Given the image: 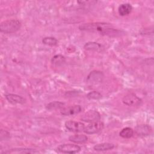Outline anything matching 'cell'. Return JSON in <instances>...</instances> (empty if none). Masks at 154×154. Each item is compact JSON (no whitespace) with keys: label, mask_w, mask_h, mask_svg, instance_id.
<instances>
[{"label":"cell","mask_w":154,"mask_h":154,"mask_svg":"<svg viewBox=\"0 0 154 154\" xmlns=\"http://www.w3.org/2000/svg\"><path fill=\"white\" fill-rule=\"evenodd\" d=\"M79 29L84 31L97 32L102 35L109 36H117L124 33L122 30L116 29L111 24L105 22L84 23L79 26Z\"/></svg>","instance_id":"obj_1"},{"label":"cell","mask_w":154,"mask_h":154,"mask_svg":"<svg viewBox=\"0 0 154 154\" xmlns=\"http://www.w3.org/2000/svg\"><path fill=\"white\" fill-rule=\"evenodd\" d=\"M21 26V22L17 19H10L3 21L0 24L1 32L5 34L13 33L18 31Z\"/></svg>","instance_id":"obj_2"},{"label":"cell","mask_w":154,"mask_h":154,"mask_svg":"<svg viewBox=\"0 0 154 154\" xmlns=\"http://www.w3.org/2000/svg\"><path fill=\"white\" fill-rule=\"evenodd\" d=\"M57 150L63 153H76L80 152L81 147L77 144H63L57 147Z\"/></svg>","instance_id":"obj_3"},{"label":"cell","mask_w":154,"mask_h":154,"mask_svg":"<svg viewBox=\"0 0 154 154\" xmlns=\"http://www.w3.org/2000/svg\"><path fill=\"white\" fill-rule=\"evenodd\" d=\"M123 102L128 106H138L141 105L142 100L134 93L126 94L122 99Z\"/></svg>","instance_id":"obj_4"},{"label":"cell","mask_w":154,"mask_h":154,"mask_svg":"<svg viewBox=\"0 0 154 154\" xmlns=\"http://www.w3.org/2000/svg\"><path fill=\"white\" fill-rule=\"evenodd\" d=\"M103 123L100 121L91 122L85 126L84 132L87 134H93L102 131L103 128Z\"/></svg>","instance_id":"obj_5"},{"label":"cell","mask_w":154,"mask_h":154,"mask_svg":"<svg viewBox=\"0 0 154 154\" xmlns=\"http://www.w3.org/2000/svg\"><path fill=\"white\" fill-rule=\"evenodd\" d=\"M103 78V73L97 70L91 72L87 76V82L91 85H96L102 82Z\"/></svg>","instance_id":"obj_6"},{"label":"cell","mask_w":154,"mask_h":154,"mask_svg":"<svg viewBox=\"0 0 154 154\" xmlns=\"http://www.w3.org/2000/svg\"><path fill=\"white\" fill-rule=\"evenodd\" d=\"M65 127L70 131L80 132L84 131V129L85 128V125L82 122H76L73 120H69L65 123Z\"/></svg>","instance_id":"obj_7"},{"label":"cell","mask_w":154,"mask_h":154,"mask_svg":"<svg viewBox=\"0 0 154 154\" xmlns=\"http://www.w3.org/2000/svg\"><path fill=\"white\" fill-rule=\"evenodd\" d=\"M100 119V114L94 110H90L85 112L81 117V120L86 122H94L99 121Z\"/></svg>","instance_id":"obj_8"},{"label":"cell","mask_w":154,"mask_h":154,"mask_svg":"<svg viewBox=\"0 0 154 154\" xmlns=\"http://www.w3.org/2000/svg\"><path fill=\"white\" fill-rule=\"evenodd\" d=\"M82 107L81 105H75L73 106H70L68 107L63 108L61 111V114L63 116H73L75 114H79L82 111Z\"/></svg>","instance_id":"obj_9"},{"label":"cell","mask_w":154,"mask_h":154,"mask_svg":"<svg viewBox=\"0 0 154 154\" xmlns=\"http://www.w3.org/2000/svg\"><path fill=\"white\" fill-rule=\"evenodd\" d=\"M5 97L10 103L14 105L23 104L26 102V99L24 97L16 94H7Z\"/></svg>","instance_id":"obj_10"},{"label":"cell","mask_w":154,"mask_h":154,"mask_svg":"<svg viewBox=\"0 0 154 154\" xmlns=\"http://www.w3.org/2000/svg\"><path fill=\"white\" fill-rule=\"evenodd\" d=\"M135 132L138 136H147L152 132V128L147 125H139L135 128Z\"/></svg>","instance_id":"obj_11"},{"label":"cell","mask_w":154,"mask_h":154,"mask_svg":"<svg viewBox=\"0 0 154 154\" xmlns=\"http://www.w3.org/2000/svg\"><path fill=\"white\" fill-rule=\"evenodd\" d=\"M84 48L87 51L97 52H102L104 50V47L103 45L99 43L94 42H89L86 43L84 46Z\"/></svg>","instance_id":"obj_12"},{"label":"cell","mask_w":154,"mask_h":154,"mask_svg":"<svg viewBox=\"0 0 154 154\" xmlns=\"http://www.w3.org/2000/svg\"><path fill=\"white\" fill-rule=\"evenodd\" d=\"M132 10V5L129 3L121 4L118 8L119 13L122 16H125L129 14Z\"/></svg>","instance_id":"obj_13"},{"label":"cell","mask_w":154,"mask_h":154,"mask_svg":"<svg viewBox=\"0 0 154 154\" xmlns=\"http://www.w3.org/2000/svg\"><path fill=\"white\" fill-rule=\"evenodd\" d=\"M114 147V145L109 143H102L97 144L93 147V149L96 151H106L112 150Z\"/></svg>","instance_id":"obj_14"},{"label":"cell","mask_w":154,"mask_h":154,"mask_svg":"<svg viewBox=\"0 0 154 154\" xmlns=\"http://www.w3.org/2000/svg\"><path fill=\"white\" fill-rule=\"evenodd\" d=\"M69 140L75 143H84L87 141L88 137L84 134H76L70 136Z\"/></svg>","instance_id":"obj_15"},{"label":"cell","mask_w":154,"mask_h":154,"mask_svg":"<svg viewBox=\"0 0 154 154\" xmlns=\"http://www.w3.org/2000/svg\"><path fill=\"white\" fill-rule=\"evenodd\" d=\"M119 135L123 138H130L134 135V130L129 127H126L122 129Z\"/></svg>","instance_id":"obj_16"},{"label":"cell","mask_w":154,"mask_h":154,"mask_svg":"<svg viewBox=\"0 0 154 154\" xmlns=\"http://www.w3.org/2000/svg\"><path fill=\"white\" fill-rule=\"evenodd\" d=\"M64 105V103L63 102H61L60 101H54L47 104L46 109L49 110H54V109H60V108H63Z\"/></svg>","instance_id":"obj_17"},{"label":"cell","mask_w":154,"mask_h":154,"mask_svg":"<svg viewBox=\"0 0 154 154\" xmlns=\"http://www.w3.org/2000/svg\"><path fill=\"white\" fill-rule=\"evenodd\" d=\"M65 58L61 55H56L52 58V63L55 66H61L65 63Z\"/></svg>","instance_id":"obj_18"},{"label":"cell","mask_w":154,"mask_h":154,"mask_svg":"<svg viewBox=\"0 0 154 154\" xmlns=\"http://www.w3.org/2000/svg\"><path fill=\"white\" fill-rule=\"evenodd\" d=\"M42 42L43 44L49 46H55L58 43V40L53 37H46L43 38Z\"/></svg>","instance_id":"obj_19"},{"label":"cell","mask_w":154,"mask_h":154,"mask_svg":"<svg viewBox=\"0 0 154 154\" xmlns=\"http://www.w3.org/2000/svg\"><path fill=\"white\" fill-rule=\"evenodd\" d=\"M38 151L33 150L32 149H16V150H13L12 149L11 151L6 152L5 153H37Z\"/></svg>","instance_id":"obj_20"},{"label":"cell","mask_w":154,"mask_h":154,"mask_svg":"<svg viewBox=\"0 0 154 154\" xmlns=\"http://www.w3.org/2000/svg\"><path fill=\"white\" fill-rule=\"evenodd\" d=\"M87 97L90 100H99L102 97V94L96 91H93L88 93Z\"/></svg>","instance_id":"obj_21"}]
</instances>
